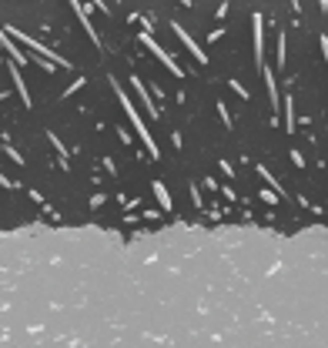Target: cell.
<instances>
[{"mask_svg":"<svg viewBox=\"0 0 328 348\" xmlns=\"http://www.w3.org/2000/svg\"><path fill=\"white\" fill-rule=\"evenodd\" d=\"M114 90H117V97H121V107H124V114L127 117H131V124H134V131H137V137H141V141H144V147H147V154L151 157H158V144H154V137L147 134V127H144V121H141V114H137V107L131 101H127V94L121 87H117V84H111Z\"/></svg>","mask_w":328,"mask_h":348,"instance_id":"obj_1","label":"cell"},{"mask_svg":"<svg viewBox=\"0 0 328 348\" xmlns=\"http://www.w3.org/2000/svg\"><path fill=\"white\" fill-rule=\"evenodd\" d=\"M141 40H144V47H147V50H151V54H154V57H158V60H161V64H164V67L171 70V74H174V77H184V70L178 67V64H174V57H171L168 50H164V47H161L158 40H154V37L147 34V30H144V34H141Z\"/></svg>","mask_w":328,"mask_h":348,"instance_id":"obj_2","label":"cell"},{"mask_svg":"<svg viewBox=\"0 0 328 348\" xmlns=\"http://www.w3.org/2000/svg\"><path fill=\"white\" fill-rule=\"evenodd\" d=\"M171 27H174V34L181 37V44H184V47H188V50H191V57H194V60H198V64H208V54H204L201 47L194 44V37H191V34H188V30H184L181 23H178V20H171Z\"/></svg>","mask_w":328,"mask_h":348,"instance_id":"obj_3","label":"cell"},{"mask_svg":"<svg viewBox=\"0 0 328 348\" xmlns=\"http://www.w3.org/2000/svg\"><path fill=\"white\" fill-rule=\"evenodd\" d=\"M261 74H265V87H268V101H272V117H275V111L282 107V101H278V77H275V70L268 67V64H261Z\"/></svg>","mask_w":328,"mask_h":348,"instance_id":"obj_4","label":"cell"},{"mask_svg":"<svg viewBox=\"0 0 328 348\" xmlns=\"http://www.w3.org/2000/svg\"><path fill=\"white\" fill-rule=\"evenodd\" d=\"M131 87H134V94L141 97V107H144L151 117H158V107H154V101H151V94H147V87H144V80L137 77V74H131Z\"/></svg>","mask_w":328,"mask_h":348,"instance_id":"obj_5","label":"cell"},{"mask_svg":"<svg viewBox=\"0 0 328 348\" xmlns=\"http://www.w3.org/2000/svg\"><path fill=\"white\" fill-rule=\"evenodd\" d=\"M251 23H255V60L265 64V54H261V50H265V20H261V13H255Z\"/></svg>","mask_w":328,"mask_h":348,"instance_id":"obj_6","label":"cell"},{"mask_svg":"<svg viewBox=\"0 0 328 348\" xmlns=\"http://www.w3.org/2000/svg\"><path fill=\"white\" fill-rule=\"evenodd\" d=\"M0 47H3V50L10 54V60H13V64H27V60H30V54H20V47H17V44L10 40V37L3 34V27H0Z\"/></svg>","mask_w":328,"mask_h":348,"instance_id":"obj_7","label":"cell"},{"mask_svg":"<svg viewBox=\"0 0 328 348\" xmlns=\"http://www.w3.org/2000/svg\"><path fill=\"white\" fill-rule=\"evenodd\" d=\"M7 67H10V80H13V87H17V94H20V97H23V104L30 107V90H27V84H23V77H20V70H17V64L10 60Z\"/></svg>","mask_w":328,"mask_h":348,"instance_id":"obj_8","label":"cell"},{"mask_svg":"<svg viewBox=\"0 0 328 348\" xmlns=\"http://www.w3.org/2000/svg\"><path fill=\"white\" fill-rule=\"evenodd\" d=\"M151 188H154V198H158L161 201V208H164V211H174V201H171V194H168V188H164V181H154V184H151Z\"/></svg>","mask_w":328,"mask_h":348,"instance_id":"obj_9","label":"cell"},{"mask_svg":"<svg viewBox=\"0 0 328 348\" xmlns=\"http://www.w3.org/2000/svg\"><path fill=\"white\" fill-rule=\"evenodd\" d=\"M47 137H50V144L57 147V157H60V168L67 171V168H70V161H67V147H64V141H60L57 134H47Z\"/></svg>","mask_w":328,"mask_h":348,"instance_id":"obj_10","label":"cell"},{"mask_svg":"<svg viewBox=\"0 0 328 348\" xmlns=\"http://www.w3.org/2000/svg\"><path fill=\"white\" fill-rule=\"evenodd\" d=\"M258 174H261L265 181H268V184H272V191H275V194H278V191H285L282 184H278V178H275V174H272L268 168H265V164H258Z\"/></svg>","mask_w":328,"mask_h":348,"instance_id":"obj_11","label":"cell"},{"mask_svg":"<svg viewBox=\"0 0 328 348\" xmlns=\"http://www.w3.org/2000/svg\"><path fill=\"white\" fill-rule=\"evenodd\" d=\"M0 147H3V154L10 157L13 164H23V157H20V151H17V147H10V141H0Z\"/></svg>","mask_w":328,"mask_h":348,"instance_id":"obj_12","label":"cell"},{"mask_svg":"<svg viewBox=\"0 0 328 348\" xmlns=\"http://www.w3.org/2000/svg\"><path fill=\"white\" fill-rule=\"evenodd\" d=\"M285 111H288V114H285V131L292 134V131H295V111H292V101H285Z\"/></svg>","mask_w":328,"mask_h":348,"instance_id":"obj_13","label":"cell"},{"mask_svg":"<svg viewBox=\"0 0 328 348\" xmlns=\"http://www.w3.org/2000/svg\"><path fill=\"white\" fill-rule=\"evenodd\" d=\"M258 198H261V201H268V204H275V201H278V194H275L272 188H261V191H258Z\"/></svg>","mask_w":328,"mask_h":348,"instance_id":"obj_14","label":"cell"},{"mask_svg":"<svg viewBox=\"0 0 328 348\" xmlns=\"http://www.w3.org/2000/svg\"><path fill=\"white\" fill-rule=\"evenodd\" d=\"M275 60H278V67L285 64V34H278V54H275Z\"/></svg>","mask_w":328,"mask_h":348,"instance_id":"obj_15","label":"cell"},{"mask_svg":"<svg viewBox=\"0 0 328 348\" xmlns=\"http://www.w3.org/2000/svg\"><path fill=\"white\" fill-rule=\"evenodd\" d=\"M218 117H221V121H225V127H231V114H228V107L221 101H218Z\"/></svg>","mask_w":328,"mask_h":348,"instance_id":"obj_16","label":"cell"},{"mask_svg":"<svg viewBox=\"0 0 328 348\" xmlns=\"http://www.w3.org/2000/svg\"><path fill=\"white\" fill-rule=\"evenodd\" d=\"M84 87V77H77V80H70V87L64 90V97H70V94H74V90H80Z\"/></svg>","mask_w":328,"mask_h":348,"instance_id":"obj_17","label":"cell"},{"mask_svg":"<svg viewBox=\"0 0 328 348\" xmlns=\"http://www.w3.org/2000/svg\"><path fill=\"white\" fill-rule=\"evenodd\" d=\"M292 161H295V164H298V168H305V154H302L298 147H295V151H292Z\"/></svg>","mask_w":328,"mask_h":348,"instance_id":"obj_18","label":"cell"},{"mask_svg":"<svg viewBox=\"0 0 328 348\" xmlns=\"http://www.w3.org/2000/svg\"><path fill=\"white\" fill-rule=\"evenodd\" d=\"M221 194H225L228 201H238V194H235V188H228V184H225V188H221Z\"/></svg>","mask_w":328,"mask_h":348,"instance_id":"obj_19","label":"cell"},{"mask_svg":"<svg viewBox=\"0 0 328 348\" xmlns=\"http://www.w3.org/2000/svg\"><path fill=\"white\" fill-rule=\"evenodd\" d=\"M0 188H17V184H13L10 178H3V174H0Z\"/></svg>","mask_w":328,"mask_h":348,"instance_id":"obj_20","label":"cell"},{"mask_svg":"<svg viewBox=\"0 0 328 348\" xmlns=\"http://www.w3.org/2000/svg\"><path fill=\"white\" fill-rule=\"evenodd\" d=\"M322 54H325V64H328V37H322Z\"/></svg>","mask_w":328,"mask_h":348,"instance_id":"obj_21","label":"cell"}]
</instances>
